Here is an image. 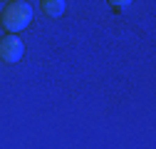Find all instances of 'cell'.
Returning <instances> with one entry per match:
<instances>
[{"instance_id": "cell-1", "label": "cell", "mask_w": 156, "mask_h": 149, "mask_svg": "<svg viewBox=\"0 0 156 149\" xmlns=\"http://www.w3.org/2000/svg\"><path fill=\"white\" fill-rule=\"evenodd\" d=\"M30 23H32V5L30 3H25V0L5 3L3 13H0V25H3V30H8V35L25 30Z\"/></svg>"}, {"instance_id": "cell-2", "label": "cell", "mask_w": 156, "mask_h": 149, "mask_svg": "<svg viewBox=\"0 0 156 149\" xmlns=\"http://www.w3.org/2000/svg\"><path fill=\"white\" fill-rule=\"evenodd\" d=\"M23 55H25V42L17 35H3L0 37V60L3 62L15 65V62L23 60Z\"/></svg>"}, {"instance_id": "cell-3", "label": "cell", "mask_w": 156, "mask_h": 149, "mask_svg": "<svg viewBox=\"0 0 156 149\" xmlns=\"http://www.w3.org/2000/svg\"><path fill=\"white\" fill-rule=\"evenodd\" d=\"M65 10H67L65 0H42V13L50 15V17H62Z\"/></svg>"}, {"instance_id": "cell-4", "label": "cell", "mask_w": 156, "mask_h": 149, "mask_svg": "<svg viewBox=\"0 0 156 149\" xmlns=\"http://www.w3.org/2000/svg\"><path fill=\"white\" fill-rule=\"evenodd\" d=\"M109 5H112L114 13H126V10L131 8V0H122V3H119V0H112Z\"/></svg>"}]
</instances>
